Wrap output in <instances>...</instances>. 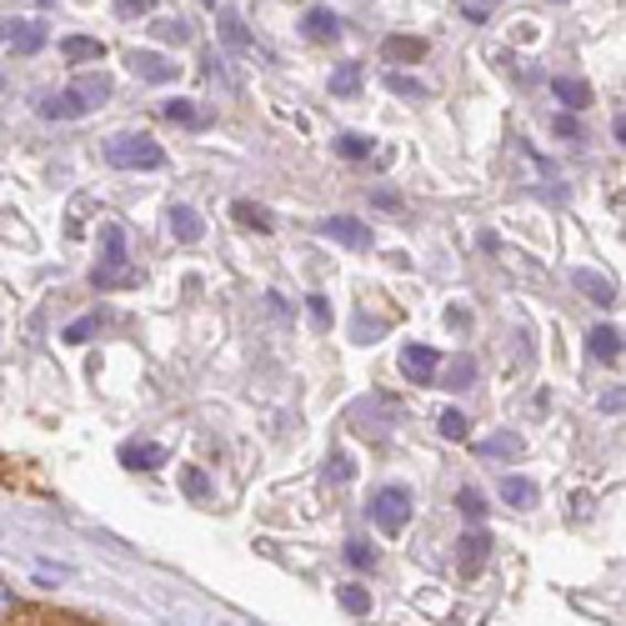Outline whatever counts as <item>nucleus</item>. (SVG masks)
<instances>
[{
    "instance_id": "nucleus-1",
    "label": "nucleus",
    "mask_w": 626,
    "mask_h": 626,
    "mask_svg": "<svg viewBox=\"0 0 626 626\" xmlns=\"http://www.w3.org/2000/svg\"><path fill=\"white\" fill-rule=\"evenodd\" d=\"M106 96H110V76H81L71 91H61V96H45L41 100V116L45 120H76V116H86L91 106H100Z\"/></svg>"
},
{
    "instance_id": "nucleus-2",
    "label": "nucleus",
    "mask_w": 626,
    "mask_h": 626,
    "mask_svg": "<svg viewBox=\"0 0 626 626\" xmlns=\"http://www.w3.org/2000/svg\"><path fill=\"white\" fill-rule=\"evenodd\" d=\"M106 161L120 166V171H161L166 151L151 141V136H136V130H126V136H110Z\"/></svg>"
},
{
    "instance_id": "nucleus-3",
    "label": "nucleus",
    "mask_w": 626,
    "mask_h": 626,
    "mask_svg": "<svg viewBox=\"0 0 626 626\" xmlns=\"http://www.w3.org/2000/svg\"><path fill=\"white\" fill-rule=\"evenodd\" d=\"M96 291H110V286H130L126 270V231L120 226H100V270L91 276Z\"/></svg>"
},
{
    "instance_id": "nucleus-4",
    "label": "nucleus",
    "mask_w": 626,
    "mask_h": 626,
    "mask_svg": "<svg viewBox=\"0 0 626 626\" xmlns=\"http://www.w3.org/2000/svg\"><path fill=\"white\" fill-rule=\"evenodd\" d=\"M367 511H371V521H376L386 537H396V531H406V521H411V491H406V486H381Z\"/></svg>"
},
{
    "instance_id": "nucleus-5",
    "label": "nucleus",
    "mask_w": 626,
    "mask_h": 626,
    "mask_svg": "<svg viewBox=\"0 0 626 626\" xmlns=\"http://www.w3.org/2000/svg\"><path fill=\"white\" fill-rule=\"evenodd\" d=\"M126 65H130V71H136L141 81H151V86H166V81H176V71H181V65L166 61L161 51H130Z\"/></svg>"
},
{
    "instance_id": "nucleus-6",
    "label": "nucleus",
    "mask_w": 626,
    "mask_h": 626,
    "mask_svg": "<svg viewBox=\"0 0 626 626\" xmlns=\"http://www.w3.org/2000/svg\"><path fill=\"white\" fill-rule=\"evenodd\" d=\"M486 556H491V537H486V531H466V537L456 541V572H461V576L481 572Z\"/></svg>"
},
{
    "instance_id": "nucleus-7",
    "label": "nucleus",
    "mask_w": 626,
    "mask_h": 626,
    "mask_svg": "<svg viewBox=\"0 0 626 626\" xmlns=\"http://www.w3.org/2000/svg\"><path fill=\"white\" fill-rule=\"evenodd\" d=\"M436 367H442L436 346H406V351H401V376L416 381V386H426V381L436 376Z\"/></svg>"
},
{
    "instance_id": "nucleus-8",
    "label": "nucleus",
    "mask_w": 626,
    "mask_h": 626,
    "mask_svg": "<svg viewBox=\"0 0 626 626\" xmlns=\"http://www.w3.org/2000/svg\"><path fill=\"white\" fill-rule=\"evenodd\" d=\"M321 236H326V241H341V246H351V251H367V246H371V231L361 226L357 216H331V221H321Z\"/></svg>"
},
{
    "instance_id": "nucleus-9",
    "label": "nucleus",
    "mask_w": 626,
    "mask_h": 626,
    "mask_svg": "<svg viewBox=\"0 0 626 626\" xmlns=\"http://www.w3.org/2000/svg\"><path fill=\"white\" fill-rule=\"evenodd\" d=\"M381 55H386L391 65H416L426 55V41L422 35H386V41H381Z\"/></svg>"
},
{
    "instance_id": "nucleus-10",
    "label": "nucleus",
    "mask_w": 626,
    "mask_h": 626,
    "mask_svg": "<svg viewBox=\"0 0 626 626\" xmlns=\"http://www.w3.org/2000/svg\"><path fill=\"white\" fill-rule=\"evenodd\" d=\"M61 55L71 65H91V61H100V55H106V45L96 41V35H65L61 41Z\"/></svg>"
},
{
    "instance_id": "nucleus-11",
    "label": "nucleus",
    "mask_w": 626,
    "mask_h": 626,
    "mask_svg": "<svg viewBox=\"0 0 626 626\" xmlns=\"http://www.w3.org/2000/svg\"><path fill=\"white\" fill-rule=\"evenodd\" d=\"M306 35H311V41H336V35H341V15L336 11H326V6H311V11H306Z\"/></svg>"
},
{
    "instance_id": "nucleus-12",
    "label": "nucleus",
    "mask_w": 626,
    "mask_h": 626,
    "mask_svg": "<svg viewBox=\"0 0 626 626\" xmlns=\"http://www.w3.org/2000/svg\"><path fill=\"white\" fill-rule=\"evenodd\" d=\"M586 346H592L596 361H622V331H616V326H596V331L586 336Z\"/></svg>"
},
{
    "instance_id": "nucleus-13",
    "label": "nucleus",
    "mask_w": 626,
    "mask_h": 626,
    "mask_svg": "<svg viewBox=\"0 0 626 626\" xmlns=\"http://www.w3.org/2000/svg\"><path fill=\"white\" fill-rule=\"evenodd\" d=\"M501 501H507V507H537V481H527V476H501Z\"/></svg>"
},
{
    "instance_id": "nucleus-14",
    "label": "nucleus",
    "mask_w": 626,
    "mask_h": 626,
    "mask_svg": "<svg viewBox=\"0 0 626 626\" xmlns=\"http://www.w3.org/2000/svg\"><path fill=\"white\" fill-rule=\"evenodd\" d=\"M551 91H556V100H562V106H592V86H586V81H576V76H556L551 81Z\"/></svg>"
},
{
    "instance_id": "nucleus-15",
    "label": "nucleus",
    "mask_w": 626,
    "mask_h": 626,
    "mask_svg": "<svg viewBox=\"0 0 626 626\" xmlns=\"http://www.w3.org/2000/svg\"><path fill=\"white\" fill-rule=\"evenodd\" d=\"M120 461H126V466H141V471H151V466H166V446H151V442L120 446Z\"/></svg>"
},
{
    "instance_id": "nucleus-16",
    "label": "nucleus",
    "mask_w": 626,
    "mask_h": 626,
    "mask_svg": "<svg viewBox=\"0 0 626 626\" xmlns=\"http://www.w3.org/2000/svg\"><path fill=\"white\" fill-rule=\"evenodd\" d=\"M161 116L171 120V126H191V130H201L205 120H211V116H205V110H195V100H166V106H161Z\"/></svg>"
},
{
    "instance_id": "nucleus-17",
    "label": "nucleus",
    "mask_w": 626,
    "mask_h": 626,
    "mask_svg": "<svg viewBox=\"0 0 626 626\" xmlns=\"http://www.w3.org/2000/svg\"><path fill=\"white\" fill-rule=\"evenodd\" d=\"M231 216H236L246 231H270V226H276L270 211H266V205H256V201H236V205H231Z\"/></svg>"
},
{
    "instance_id": "nucleus-18",
    "label": "nucleus",
    "mask_w": 626,
    "mask_h": 626,
    "mask_svg": "<svg viewBox=\"0 0 626 626\" xmlns=\"http://www.w3.org/2000/svg\"><path fill=\"white\" fill-rule=\"evenodd\" d=\"M576 291L592 296V306H616V291L596 276V270H576Z\"/></svg>"
},
{
    "instance_id": "nucleus-19",
    "label": "nucleus",
    "mask_w": 626,
    "mask_h": 626,
    "mask_svg": "<svg viewBox=\"0 0 626 626\" xmlns=\"http://www.w3.org/2000/svg\"><path fill=\"white\" fill-rule=\"evenodd\" d=\"M171 236L176 241H201V216L191 205H171Z\"/></svg>"
},
{
    "instance_id": "nucleus-20",
    "label": "nucleus",
    "mask_w": 626,
    "mask_h": 626,
    "mask_svg": "<svg viewBox=\"0 0 626 626\" xmlns=\"http://www.w3.org/2000/svg\"><path fill=\"white\" fill-rule=\"evenodd\" d=\"M11 45H15V55H35L45 45V25L41 21H21V31L11 35Z\"/></svg>"
},
{
    "instance_id": "nucleus-21",
    "label": "nucleus",
    "mask_w": 626,
    "mask_h": 626,
    "mask_svg": "<svg viewBox=\"0 0 626 626\" xmlns=\"http://www.w3.org/2000/svg\"><path fill=\"white\" fill-rule=\"evenodd\" d=\"M386 86L396 91V96H406V100H426V96H432V86H426V81H416V76H401V71H391V76H386Z\"/></svg>"
},
{
    "instance_id": "nucleus-22",
    "label": "nucleus",
    "mask_w": 626,
    "mask_h": 626,
    "mask_svg": "<svg viewBox=\"0 0 626 626\" xmlns=\"http://www.w3.org/2000/svg\"><path fill=\"white\" fill-rule=\"evenodd\" d=\"M521 452H527L521 436H491V442H481V456H501V461H517Z\"/></svg>"
},
{
    "instance_id": "nucleus-23",
    "label": "nucleus",
    "mask_w": 626,
    "mask_h": 626,
    "mask_svg": "<svg viewBox=\"0 0 626 626\" xmlns=\"http://www.w3.org/2000/svg\"><path fill=\"white\" fill-rule=\"evenodd\" d=\"M336 151H341L346 161H367V156L376 151V141H371V136H336Z\"/></svg>"
},
{
    "instance_id": "nucleus-24",
    "label": "nucleus",
    "mask_w": 626,
    "mask_h": 626,
    "mask_svg": "<svg viewBox=\"0 0 626 626\" xmlns=\"http://www.w3.org/2000/svg\"><path fill=\"white\" fill-rule=\"evenodd\" d=\"M181 486H185V497H191V501H205V497H211V481H205L201 466H185V471H181Z\"/></svg>"
},
{
    "instance_id": "nucleus-25",
    "label": "nucleus",
    "mask_w": 626,
    "mask_h": 626,
    "mask_svg": "<svg viewBox=\"0 0 626 626\" xmlns=\"http://www.w3.org/2000/svg\"><path fill=\"white\" fill-rule=\"evenodd\" d=\"M336 596H341V606H346L351 616H367V612H371V592H367V586H341Z\"/></svg>"
},
{
    "instance_id": "nucleus-26",
    "label": "nucleus",
    "mask_w": 626,
    "mask_h": 626,
    "mask_svg": "<svg viewBox=\"0 0 626 626\" xmlns=\"http://www.w3.org/2000/svg\"><path fill=\"white\" fill-rule=\"evenodd\" d=\"M331 91L336 96H357L361 91V65H341V71L331 76Z\"/></svg>"
},
{
    "instance_id": "nucleus-27",
    "label": "nucleus",
    "mask_w": 626,
    "mask_h": 626,
    "mask_svg": "<svg viewBox=\"0 0 626 626\" xmlns=\"http://www.w3.org/2000/svg\"><path fill=\"white\" fill-rule=\"evenodd\" d=\"M346 562L357 566V572H371V566H376V551H371L367 541H346Z\"/></svg>"
},
{
    "instance_id": "nucleus-28",
    "label": "nucleus",
    "mask_w": 626,
    "mask_h": 626,
    "mask_svg": "<svg viewBox=\"0 0 626 626\" xmlns=\"http://www.w3.org/2000/svg\"><path fill=\"white\" fill-rule=\"evenodd\" d=\"M466 432H471V422H466L461 411H442V436L446 442H466Z\"/></svg>"
},
{
    "instance_id": "nucleus-29",
    "label": "nucleus",
    "mask_w": 626,
    "mask_h": 626,
    "mask_svg": "<svg viewBox=\"0 0 626 626\" xmlns=\"http://www.w3.org/2000/svg\"><path fill=\"white\" fill-rule=\"evenodd\" d=\"M221 35H226L231 45H241V51L251 45V35H246V25H241V15H221Z\"/></svg>"
},
{
    "instance_id": "nucleus-30",
    "label": "nucleus",
    "mask_w": 626,
    "mask_h": 626,
    "mask_svg": "<svg viewBox=\"0 0 626 626\" xmlns=\"http://www.w3.org/2000/svg\"><path fill=\"white\" fill-rule=\"evenodd\" d=\"M96 326H100V316H81V321L65 326V341H71V346L86 341V336H96Z\"/></svg>"
},
{
    "instance_id": "nucleus-31",
    "label": "nucleus",
    "mask_w": 626,
    "mask_h": 626,
    "mask_svg": "<svg viewBox=\"0 0 626 626\" xmlns=\"http://www.w3.org/2000/svg\"><path fill=\"white\" fill-rule=\"evenodd\" d=\"M456 501H461V511H466V517H471V521H481V517H486V501H481V491H471V486H461V497H456Z\"/></svg>"
},
{
    "instance_id": "nucleus-32",
    "label": "nucleus",
    "mask_w": 626,
    "mask_h": 626,
    "mask_svg": "<svg viewBox=\"0 0 626 626\" xmlns=\"http://www.w3.org/2000/svg\"><path fill=\"white\" fill-rule=\"evenodd\" d=\"M156 35H161V41H176V45H181L191 31H185V21H156Z\"/></svg>"
},
{
    "instance_id": "nucleus-33",
    "label": "nucleus",
    "mask_w": 626,
    "mask_h": 626,
    "mask_svg": "<svg viewBox=\"0 0 626 626\" xmlns=\"http://www.w3.org/2000/svg\"><path fill=\"white\" fill-rule=\"evenodd\" d=\"M556 136H562V141H582V120H576V116H556Z\"/></svg>"
},
{
    "instance_id": "nucleus-34",
    "label": "nucleus",
    "mask_w": 626,
    "mask_h": 626,
    "mask_svg": "<svg viewBox=\"0 0 626 626\" xmlns=\"http://www.w3.org/2000/svg\"><path fill=\"white\" fill-rule=\"evenodd\" d=\"M466 381H476V361H471V357H461V361L452 367V386H466Z\"/></svg>"
},
{
    "instance_id": "nucleus-35",
    "label": "nucleus",
    "mask_w": 626,
    "mask_h": 626,
    "mask_svg": "<svg viewBox=\"0 0 626 626\" xmlns=\"http://www.w3.org/2000/svg\"><path fill=\"white\" fill-rule=\"evenodd\" d=\"M306 306H311V321L316 326H331V301H326V296H311Z\"/></svg>"
},
{
    "instance_id": "nucleus-36",
    "label": "nucleus",
    "mask_w": 626,
    "mask_h": 626,
    "mask_svg": "<svg viewBox=\"0 0 626 626\" xmlns=\"http://www.w3.org/2000/svg\"><path fill=\"white\" fill-rule=\"evenodd\" d=\"M151 6H156V0H120L116 11H120V15H136V11H151Z\"/></svg>"
},
{
    "instance_id": "nucleus-37",
    "label": "nucleus",
    "mask_w": 626,
    "mask_h": 626,
    "mask_svg": "<svg viewBox=\"0 0 626 626\" xmlns=\"http://www.w3.org/2000/svg\"><path fill=\"white\" fill-rule=\"evenodd\" d=\"M6 616H15V596H11V586H0V622Z\"/></svg>"
},
{
    "instance_id": "nucleus-38",
    "label": "nucleus",
    "mask_w": 626,
    "mask_h": 626,
    "mask_svg": "<svg viewBox=\"0 0 626 626\" xmlns=\"http://www.w3.org/2000/svg\"><path fill=\"white\" fill-rule=\"evenodd\" d=\"M331 476H336V481H351V461H346V456H336V461H331Z\"/></svg>"
},
{
    "instance_id": "nucleus-39",
    "label": "nucleus",
    "mask_w": 626,
    "mask_h": 626,
    "mask_svg": "<svg viewBox=\"0 0 626 626\" xmlns=\"http://www.w3.org/2000/svg\"><path fill=\"white\" fill-rule=\"evenodd\" d=\"M15 31H21V21H0V41H11Z\"/></svg>"
},
{
    "instance_id": "nucleus-40",
    "label": "nucleus",
    "mask_w": 626,
    "mask_h": 626,
    "mask_svg": "<svg viewBox=\"0 0 626 626\" xmlns=\"http://www.w3.org/2000/svg\"><path fill=\"white\" fill-rule=\"evenodd\" d=\"M201 6H216V0H201Z\"/></svg>"
},
{
    "instance_id": "nucleus-41",
    "label": "nucleus",
    "mask_w": 626,
    "mask_h": 626,
    "mask_svg": "<svg viewBox=\"0 0 626 626\" xmlns=\"http://www.w3.org/2000/svg\"><path fill=\"white\" fill-rule=\"evenodd\" d=\"M41 6H51V0H41Z\"/></svg>"
},
{
    "instance_id": "nucleus-42",
    "label": "nucleus",
    "mask_w": 626,
    "mask_h": 626,
    "mask_svg": "<svg viewBox=\"0 0 626 626\" xmlns=\"http://www.w3.org/2000/svg\"><path fill=\"white\" fill-rule=\"evenodd\" d=\"M0 86H6V81H0Z\"/></svg>"
}]
</instances>
